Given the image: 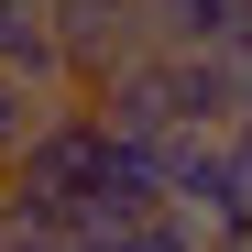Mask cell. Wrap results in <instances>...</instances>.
I'll list each match as a JSON object with an SVG mask.
<instances>
[{
	"label": "cell",
	"mask_w": 252,
	"mask_h": 252,
	"mask_svg": "<svg viewBox=\"0 0 252 252\" xmlns=\"http://www.w3.org/2000/svg\"><path fill=\"white\" fill-rule=\"evenodd\" d=\"M164 208H187L208 241H252V197H241L230 132H176L164 143Z\"/></svg>",
	"instance_id": "obj_1"
},
{
	"label": "cell",
	"mask_w": 252,
	"mask_h": 252,
	"mask_svg": "<svg viewBox=\"0 0 252 252\" xmlns=\"http://www.w3.org/2000/svg\"><path fill=\"white\" fill-rule=\"evenodd\" d=\"M55 55H66V88L88 99L154 55V22H143V0H55Z\"/></svg>",
	"instance_id": "obj_2"
},
{
	"label": "cell",
	"mask_w": 252,
	"mask_h": 252,
	"mask_svg": "<svg viewBox=\"0 0 252 252\" xmlns=\"http://www.w3.org/2000/svg\"><path fill=\"white\" fill-rule=\"evenodd\" d=\"M0 77H22L33 99H77L55 55V0H0Z\"/></svg>",
	"instance_id": "obj_3"
},
{
	"label": "cell",
	"mask_w": 252,
	"mask_h": 252,
	"mask_svg": "<svg viewBox=\"0 0 252 252\" xmlns=\"http://www.w3.org/2000/svg\"><path fill=\"white\" fill-rule=\"evenodd\" d=\"M143 22H154V55H230L241 0H143Z\"/></svg>",
	"instance_id": "obj_4"
},
{
	"label": "cell",
	"mask_w": 252,
	"mask_h": 252,
	"mask_svg": "<svg viewBox=\"0 0 252 252\" xmlns=\"http://www.w3.org/2000/svg\"><path fill=\"white\" fill-rule=\"evenodd\" d=\"M44 110H55V99H33L22 77H0V176H11V154L33 143V121H44Z\"/></svg>",
	"instance_id": "obj_5"
},
{
	"label": "cell",
	"mask_w": 252,
	"mask_h": 252,
	"mask_svg": "<svg viewBox=\"0 0 252 252\" xmlns=\"http://www.w3.org/2000/svg\"><path fill=\"white\" fill-rule=\"evenodd\" d=\"M230 164H241V197H252V121H241V132H230Z\"/></svg>",
	"instance_id": "obj_6"
},
{
	"label": "cell",
	"mask_w": 252,
	"mask_h": 252,
	"mask_svg": "<svg viewBox=\"0 0 252 252\" xmlns=\"http://www.w3.org/2000/svg\"><path fill=\"white\" fill-rule=\"evenodd\" d=\"M197 252H241V241H197Z\"/></svg>",
	"instance_id": "obj_7"
}]
</instances>
